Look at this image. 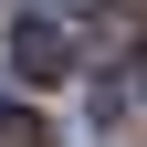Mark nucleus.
Wrapping results in <instances>:
<instances>
[{
  "label": "nucleus",
  "mask_w": 147,
  "mask_h": 147,
  "mask_svg": "<svg viewBox=\"0 0 147 147\" xmlns=\"http://www.w3.org/2000/svg\"><path fill=\"white\" fill-rule=\"evenodd\" d=\"M11 63H21V74H32V84H63V74H74V63H84V42H74V32H63V21H53V11H32V21H21V32H11Z\"/></svg>",
  "instance_id": "nucleus-1"
},
{
  "label": "nucleus",
  "mask_w": 147,
  "mask_h": 147,
  "mask_svg": "<svg viewBox=\"0 0 147 147\" xmlns=\"http://www.w3.org/2000/svg\"><path fill=\"white\" fill-rule=\"evenodd\" d=\"M0 147H53V137H42V116H21V105H0Z\"/></svg>",
  "instance_id": "nucleus-2"
},
{
  "label": "nucleus",
  "mask_w": 147,
  "mask_h": 147,
  "mask_svg": "<svg viewBox=\"0 0 147 147\" xmlns=\"http://www.w3.org/2000/svg\"><path fill=\"white\" fill-rule=\"evenodd\" d=\"M126 95H137V105H147V53H137V74H126Z\"/></svg>",
  "instance_id": "nucleus-3"
},
{
  "label": "nucleus",
  "mask_w": 147,
  "mask_h": 147,
  "mask_svg": "<svg viewBox=\"0 0 147 147\" xmlns=\"http://www.w3.org/2000/svg\"><path fill=\"white\" fill-rule=\"evenodd\" d=\"M42 11H105V0H42Z\"/></svg>",
  "instance_id": "nucleus-4"
}]
</instances>
